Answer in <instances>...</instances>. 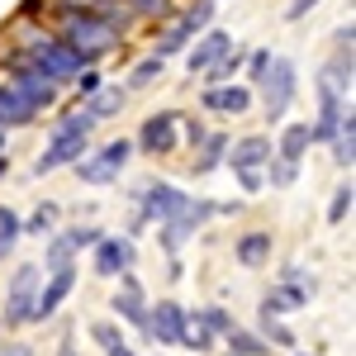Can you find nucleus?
Returning a JSON list of instances; mask_svg holds the SVG:
<instances>
[{
    "label": "nucleus",
    "mask_w": 356,
    "mask_h": 356,
    "mask_svg": "<svg viewBox=\"0 0 356 356\" xmlns=\"http://www.w3.org/2000/svg\"><path fill=\"white\" fill-rule=\"evenodd\" d=\"M200 105L214 114H247L252 110V86H204V95H200Z\"/></svg>",
    "instance_id": "nucleus-12"
},
{
    "label": "nucleus",
    "mask_w": 356,
    "mask_h": 356,
    "mask_svg": "<svg viewBox=\"0 0 356 356\" xmlns=\"http://www.w3.org/2000/svg\"><path fill=\"white\" fill-rule=\"evenodd\" d=\"M129 15H143V19H171V0H124Z\"/></svg>",
    "instance_id": "nucleus-29"
},
{
    "label": "nucleus",
    "mask_w": 356,
    "mask_h": 356,
    "mask_svg": "<svg viewBox=\"0 0 356 356\" xmlns=\"http://www.w3.org/2000/svg\"><path fill=\"white\" fill-rule=\"evenodd\" d=\"M266 257H271V233L257 228V233H243V238H238V261H243V266H261Z\"/></svg>",
    "instance_id": "nucleus-19"
},
{
    "label": "nucleus",
    "mask_w": 356,
    "mask_h": 356,
    "mask_svg": "<svg viewBox=\"0 0 356 356\" xmlns=\"http://www.w3.org/2000/svg\"><path fill=\"white\" fill-rule=\"evenodd\" d=\"M33 295H38V266H19L15 280H10V290H5V323H10V328L29 323Z\"/></svg>",
    "instance_id": "nucleus-9"
},
{
    "label": "nucleus",
    "mask_w": 356,
    "mask_h": 356,
    "mask_svg": "<svg viewBox=\"0 0 356 356\" xmlns=\"http://www.w3.org/2000/svg\"><path fill=\"white\" fill-rule=\"evenodd\" d=\"M157 76H162V57L152 53V57H143V62L134 67V76H129V86H152Z\"/></svg>",
    "instance_id": "nucleus-31"
},
{
    "label": "nucleus",
    "mask_w": 356,
    "mask_h": 356,
    "mask_svg": "<svg viewBox=\"0 0 356 356\" xmlns=\"http://www.w3.org/2000/svg\"><path fill=\"white\" fill-rule=\"evenodd\" d=\"M86 138H90V134H67V129H53V143L43 147V157L33 162V171H38V176H48V171H57V166H72L76 157H86Z\"/></svg>",
    "instance_id": "nucleus-10"
},
{
    "label": "nucleus",
    "mask_w": 356,
    "mask_h": 356,
    "mask_svg": "<svg viewBox=\"0 0 356 356\" xmlns=\"http://www.w3.org/2000/svg\"><path fill=\"white\" fill-rule=\"evenodd\" d=\"M48 19H53L57 38H62L67 48H76L86 62H100V57L119 43V29L105 24L95 10H48Z\"/></svg>",
    "instance_id": "nucleus-1"
},
{
    "label": "nucleus",
    "mask_w": 356,
    "mask_h": 356,
    "mask_svg": "<svg viewBox=\"0 0 356 356\" xmlns=\"http://www.w3.org/2000/svg\"><path fill=\"white\" fill-rule=\"evenodd\" d=\"M29 119H33V110H29L24 100L0 81V129H19V124H29Z\"/></svg>",
    "instance_id": "nucleus-18"
},
{
    "label": "nucleus",
    "mask_w": 356,
    "mask_h": 356,
    "mask_svg": "<svg viewBox=\"0 0 356 356\" xmlns=\"http://www.w3.org/2000/svg\"><path fill=\"white\" fill-rule=\"evenodd\" d=\"M95 238H100V228H67V243L76 247V252L81 247H95Z\"/></svg>",
    "instance_id": "nucleus-37"
},
{
    "label": "nucleus",
    "mask_w": 356,
    "mask_h": 356,
    "mask_svg": "<svg viewBox=\"0 0 356 356\" xmlns=\"http://www.w3.org/2000/svg\"><path fill=\"white\" fill-rule=\"evenodd\" d=\"M257 86H261V105H266V119H280V114L290 110V100H295L300 72H295V62H290V57H271L266 76H261Z\"/></svg>",
    "instance_id": "nucleus-3"
},
{
    "label": "nucleus",
    "mask_w": 356,
    "mask_h": 356,
    "mask_svg": "<svg viewBox=\"0 0 356 356\" xmlns=\"http://www.w3.org/2000/svg\"><path fill=\"white\" fill-rule=\"evenodd\" d=\"M176 124H181V114H176V110L147 114L143 129H138V147H143L147 157H166V152H176Z\"/></svg>",
    "instance_id": "nucleus-8"
},
{
    "label": "nucleus",
    "mask_w": 356,
    "mask_h": 356,
    "mask_svg": "<svg viewBox=\"0 0 356 356\" xmlns=\"http://www.w3.org/2000/svg\"><path fill=\"white\" fill-rule=\"evenodd\" d=\"M223 337H228L233 356H266V352H271V342H266V337H257V332H243L238 323H233V328L223 332Z\"/></svg>",
    "instance_id": "nucleus-23"
},
{
    "label": "nucleus",
    "mask_w": 356,
    "mask_h": 356,
    "mask_svg": "<svg viewBox=\"0 0 356 356\" xmlns=\"http://www.w3.org/2000/svg\"><path fill=\"white\" fill-rule=\"evenodd\" d=\"M186 138H191V147H195V143L204 138V124H195V119H191V124H186Z\"/></svg>",
    "instance_id": "nucleus-43"
},
{
    "label": "nucleus",
    "mask_w": 356,
    "mask_h": 356,
    "mask_svg": "<svg viewBox=\"0 0 356 356\" xmlns=\"http://www.w3.org/2000/svg\"><path fill=\"white\" fill-rule=\"evenodd\" d=\"M181 347H191V352H209V347H214V332L204 328L200 318H186V337H181Z\"/></svg>",
    "instance_id": "nucleus-28"
},
{
    "label": "nucleus",
    "mask_w": 356,
    "mask_h": 356,
    "mask_svg": "<svg viewBox=\"0 0 356 356\" xmlns=\"http://www.w3.org/2000/svg\"><path fill=\"white\" fill-rule=\"evenodd\" d=\"M243 67H247V76H252V81H261V76H266V67H271V53L261 48V53H252V57H247Z\"/></svg>",
    "instance_id": "nucleus-36"
},
{
    "label": "nucleus",
    "mask_w": 356,
    "mask_h": 356,
    "mask_svg": "<svg viewBox=\"0 0 356 356\" xmlns=\"http://www.w3.org/2000/svg\"><path fill=\"white\" fill-rule=\"evenodd\" d=\"M195 147H200V157H195V171H200V176H204V171H214V166L228 157V138H223V134H204Z\"/></svg>",
    "instance_id": "nucleus-20"
},
{
    "label": "nucleus",
    "mask_w": 356,
    "mask_h": 356,
    "mask_svg": "<svg viewBox=\"0 0 356 356\" xmlns=\"http://www.w3.org/2000/svg\"><path fill=\"white\" fill-rule=\"evenodd\" d=\"M209 19H214V0H195L181 19H171V24H166V33L157 38V48H152V53L162 57V62H166V57H176V53H186L195 38L209 29Z\"/></svg>",
    "instance_id": "nucleus-2"
},
{
    "label": "nucleus",
    "mask_w": 356,
    "mask_h": 356,
    "mask_svg": "<svg viewBox=\"0 0 356 356\" xmlns=\"http://www.w3.org/2000/svg\"><path fill=\"white\" fill-rule=\"evenodd\" d=\"M5 166H10V162H5V157H0V176H5Z\"/></svg>",
    "instance_id": "nucleus-45"
},
{
    "label": "nucleus",
    "mask_w": 356,
    "mask_h": 356,
    "mask_svg": "<svg viewBox=\"0 0 356 356\" xmlns=\"http://www.w3.org/2000/svg\"><path fill=\"white\" fill-rule=\"evenodd\" d=\"M309 304V285H290V280H280L271 295H266V314H295V309H304Z\"/></svg>",
    "instance_id": "nucleus-16"
},
{
    "label": "nucleus",
    "mask_w": 356,
    "mask_h": 356,
    "mask_svg": "<svg viewBox=\"0 0 356 356\" xmlns=\"http://www.w3.org/2000/svg\"><path fill=\"white\" fill-rule=\"evenodd\" d=\"M114 314H119L124 323H134V328H143V323H147V300H143V285H138V280H134L129 271L119 275V295H114Z\"/></svg>",
    "instance_id": "nucleus-14"
},
{
    "label": "nucleus",
    "mask_w": 356,
    "mask_h": 356,
    "mask_svg": "<svg viewBox=\"0 0 356 356\" xmlns=\"http://www.w3.org/2000/svg\"><path fill=\"white\" fill-rule=\"evenodd\" d=\"M261 337L275 342V347H295V332L280 323V314H266V309H261Z\"/></svg>",
    "instance_id": "nucleus-26"
},
{
    "label": "nucleus",
    "mask_w": 356,
    "mask_h": 356,
    "mask_svg": "<svg viewBox=\"0 0 356 356\" xmlns=\"http://www.w3.org/2000/svg\"><path fill=\"white\" fill-rule=\"evenodd\" d=\"M95 271L100 275H124L134 271V238H95Z\"/></svg>",
    "instance_id": "nucleus-11"
},
{
    "label": "nucleus",
    "mask_w": 356,
    "mask_h": 356,
    "mask_svg": "<svg viewBox=\"0 0 356 356\" xmlns=\"http://www.w3.org/2000/svg\"><path fill=\"white\" fill-rule=\"evenodd\" d=\"M76 176H81L86 186H110V181H119V171H114L105 157H76Z\"/></svg>",
    "instance_id": "nucleus-22"
},
{
    "label": "nucleus",
    "mask_w": 356,
    "mask_h": 356,
    "mask_svg": "<svg viewBox=\"0 0 356 356\" xmlns=\"http://www.w3.org/2000/svg\"><path fill=\"white\" fill-rule=\"evenodd\" d=\"M72 257H76V247L67 243V233H57L53 243H48V252H43V261H48V271H57V266H72Z\"/></svg>",
    "instance_id": "nucleus-27"
},
{
    "label": "nucleus",
    "mask_w": 356,
    "mask_h": 356,
    "mask_svg": "<svg viewBox=\"0 0 356 356\" xmlns=\"http://www.w3.org/2000/svg\"><path fill=\"white\" fill-rule=\"evenodd\" d=\"M48 10H90L95 0H43Z\"/></svg>",
    "instance_id": "nucleus-40"
},
{
    "label": "nucleus",
    "mask_w": 356,
    "mask_h": 356,
    "mask_svg": "<svg viewBox=\"0 0 356 356\" xmlns=\"http://www.w3.org/2000/svg\"><path fill=\"white\" fill-rule=\"evenodd\" d=\"M347 214H352V181L337 186V195H332V204H328V223H342Z\"/></svg>",
    "instance_id": "nucleus-32"
},
{
    "label": "nucleus",
    "mask_w": 356,
    "mask_h": 356,
    "mask_svg": "<svg viewBox=\"0 0 356 356\" xmlns=\"http://www.w3.org/2000/svg\"><path fill=\"white\" fill-rule=\"evenodd\" d=\"M124 110V90H95V95H86V114L100 124V119H110V114Z\"/></svg>",
    "instance_id": "nucleus-24"
},
{
    "label": "nucleus",
    "mask_w": 356,
    "mask_h": 356,
    "mask_svg": "<svg viewBox=\"0 0 356 356\" xmlns=\"http://www.w3.org/2000/svg\"><path fill=\"white\" fill-rule=\"evenodd\" d=\"M309 143H314V129L309 124H285V134H280V147H275V157H285V162H304V152H309Z\"/></svg>",
    "instance_id": "nucleus-17"
},
{
    "label": "nucleus",
    "mask_w": 356,
    "mask_h": 356,
    "mask_svg": "<svg viewBox=\"0 0 356 356\" xmlns=\"http://www.w3.org/2000/svg\"><path fill=\"white\" fill-rule=\"evenodd\" d=\"M53 223H57V204H43V209L24 223V233H38V238H43V233H53Z\"/></svg>",
    "instance_id": "nucleus-35"
},
{
    "label": "nucleus",
    "mask_w": 356,
    "mask_h": 356,
    "mask_svg": "<svg viewBox=\"0 0 356 356\" xmlns=\"http://www.w3.org/2000/svg\"><path fill=\"white\" fill-rule=\"evenodd\" d=\"M214 214H219V204H209V200H186V204H181V214L162 223V247H166V252H181L186 238H191L195 228H204Z\"/></svg>",
    "instance_id": "nucleus-4"
},
{
    "label": "nucleus",
    "mask_w": 356,
    "mask_h": 356,
    "mask_svg": "<svg viewBox=\"0 0 356 356\" xmlns=\"http://www.w3.org/2000/svg\"><path fill=\"white\" fill-rule=\"evenodd\" d=\"M138 200H143V209H138V219H143V223H152V219L166 223V219H176V214H181V204H186L191 195L176 191L171 181H147V186L138 191Z\"/></svg>",
    "instance_id": "nucleus-6"
},
{
    "label": "nucleus",
    "mask_w": 356,
    "mask_h": 356,
    "mask_svg": "<svg viewBox=\"0 0 356 356\" xmlns=\"http://www.w3.org/2000/svg\"><path fill=\"white\" fill-rule=\"evenodd\" d=\"M314 5H318V0H295V5H290V10H285V19H304V15H309V10H314Z\"/></svg>",
    "instance_id": "nucleus-41"
},
{
    "label": "nucleus",
    "mask_w": 356,
    "mask_h": 356,
    "mask_svg": "<svg viewBox=\"0 0 356 356\" xmlns=\"http://www.w3.org/2000/svg\"><path fill=\"white\" fill-rule=\"evenodd\" d=\"M243 62H247V53H243V48H228V53H223L219 62H214V67H204L200 76H204L209 86H223V81H233V76L243 72Z\"/></svg>",
    "instance_id": "nucleus-21"
},
{
    "label": "nucleus",
    "mask_w": 356,
    "mask_h": 356,
    "mask_svg": "<svg viewBox=\"0 0 356 356\" xmlns=\"http://www.w3.org/2000/svg\"><path fill=\"white\" fill-rule=\"evenodd\" d=\"M76 90H81V95H95V90H100V72H95V67H81V72H76Z\"/></svg>",
    "instance_id": "nucleus-38"
},
{
    "label": "nucleus",
    "mask_w": 356,
    "mask_h": 356,
    "mask_svg": "<svg viewBox=\"0 0 356 356\" xmlns=\"http://www.w3.org/2000/svg\"><path fill=\"white\" fill-rule=\"evenodd\" d=\"M90 337L100 342V352H110V347H119V342H124L119 323H90Z\"/></svg>",
    "instance_id": "nucleus-34"
},
{
    "label": "nucleus",
    "mask_w": 356,
    "mask_h": 356,
    "mask_svg": "<svg viewBox=\"0 0 356 356\" xmlns=\"http://www.w3.org/2000/svg\"><path fill=\"white\" fill-rule=\"evenodd\" d=\"M76 290V266H57L48 275V285H38V295H33V309H29V323H43V318H53L57 309L67 304V295Z\"/></svg>",
    "instance_id": "nucleus-7"
},
{
    "label": "nucleus",
    "mask_w": 356,
    "mask_h": 356,
    "mask_svg": "<svg viewBox=\"0 0 356 356\" xmlns=\"http://www.w3.org/2000/svg\"><path fill=\"white\" fill-rule=\"evenodd\" d=\"M105 356H134V347H129V342H119V347H110Z\"/></svg>",
    "instance_id": "nucleus-44"
},
{
    "label": "nucleus",
    "mask_w": 356,
    "mask_h": 356,
    "mask_svg": "<svg viewBox=\"0 0 356 356\" xmlns=\"http://www.w3.org/2000/svg\"><path fill=\"white\" fill-rule=\"evenodd\" d=\"M0 356H33V352H29L24 342H5V347H0Z\"/></svg>",
    "instance_id": "nucleus-42"
},
{
    "label": "nucleus",
    "mask_w": 356,
    "mask_h": 356,
    "mask_svg": "<svg viewBox=\"0 0 356 356\" xmlns=\"http://www.w3.org/2000/svg\"><path fill=\"white\" fill-rule=\"evenodd\" d=\"M295 176H300V166L285 162V157H271V162H266V181H271V186H290Z\"/></svg>",
    "instance_id": "nucleus-33"
},
{
    "label": "nucleus",
    "mask_w": 356,
    "mask_h": 356,
    "mask_svg": "<svg viewBox=\"0 0 356 356\" xmlns=\"http://www.w3.org/2000/svg\"><path fill=\"white\" fill-rule=\"evenodd\" d=\"M186 309L171 300H157L147 304V323H143V332L152 337V342H162V347H181V337H186Z\"/></svg>",
    "instance_id": "nucleus-5"
},
{
    "label": "nucleus",
    "mask_w": 356,
    "mask_h": 356,
    "mask_svg": "<svg viewBox=\"0 0 356 356\" xmlns=\"http://www.w3.org/2000/svg\"><path fill=\"white\" fill-rule=\"evenodd\" d=\"M228 162H233V171H261V166L271 162V138H243V143H233Z\"/></svg>",
    "instance_id": "nucleus-15"
},
{
    "label": "nucleus",
    "mask_w": 356,
    "mask_h": 356,
    "mask_svg": "<svg viewBox=\"0 0 356 356\" xmlns=\"http://www.w3.org/2000/svg\"><path fill=\"white\" fill-rule=\"evenodd\" d=\"M228 48H233V38H228L223 29H204V33H200V43H195L191 53H186V67H191V76H200L204 67H214V62H219Z\"/></svg>",
    "instance_id": "nucleus-13"
},
{
    "label": "nucleus",
    "mask_w": 356,
    "mask_h": 356,
    "mask_svg": "<svg viewBox=\"0 0 356 356\" xmlns=\"http://www.w3.org/2000/svg\"><path fill=\"white\" fill-rule=\"evenodd\" d=\"M195 318H200V323H204V328L214 332V337H223V332L233 328V318H228V309H219V304H209V309H200V314H195Z\"/></svg>",
    "instance_id": "nucleus-30"
},
{
    "label": "nucleus",
    "mask_w": 356,
    "mask_h": 356,
    "mask_svg": "<svg viewBox=\"0 0 356 356\" xmlns=\"http://www.w3.org/2000/svg\"><path fill=\"white\" fill-rule=\"evenodd\" d=\"M24 238V219L15 214V209H0V261L15 252V243Z\"/></svg>",
    "instance_id": "nucleus-25"
},
{
    "label": "nucleus",
    "mask_w": 356,
    "mask_h": 356,
    "mask_svg": "<svg viewBox=\"0 0 356 356\" xmlns=\"http://www.w3.org/2000/svg\"><path fill=\"white\" fill-rule=\"evenodd\" d=\"M238 181H243V191H247V195H257L261 186H266V176H261V171H238Z\"/></svg>",
    "instance_id": "nucleus-39"
}]
</instances>
